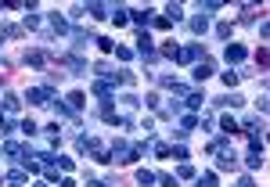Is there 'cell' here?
Wrapping results in <instances>:
<instances>
[{"label": "cell", "mask_w": 270, "mask_h": 187, "mask_svg": "<svg viewBox=\"0 0 270 187\" xmlns=\"http://www.w3.org/2000/svg\"><path fill=\"white\" fill-rule=\"evenodd\" d=\"M51 29H54V32H72V29H69V22H65L61 15H51Z\"/></svg>", "instance_id": "obj_29"}, {"label": "cell", "mask_w": 270, "mask_h": 187, "mask_svg": "<svg viewBox=\"0 0 270 187\" xmlns=\"http://www.w3.org/2000/svg\"><path fill=\"white\" fill-rule=\"evenodd\" d=\"M0 104H4V111H8V116H15V111L22 108V101H18L15 94H4V97H0Z\"/></svg>", "instance_id": "obj_23"}, {"label": "cell", "mask_w": 270, "mask_h": 187, "mask_svg": "<svg viewBox=\"0 0 270 187\" xmlns=\"http://www.w3.org/2000/svg\"><path fill=\"white\" fill-rule=\"evenodd\" d=\"M213 72H216V68H213V61H209V58H202V61L195 65V72H191V80H195V83H206Z\"/></svg>", "instance_id": "obj_8"}, {"label": "cell", "mask_w": 270, "mask_h": 187, "mask_svg": "<svg viewBox=\"0 0 270 187\" xmlns=\"http://www.w3.org/2000/svg\"><path fill=\"white\" fill-rule=\"evenodd\" d=\"M58 166H61L65 173H72V169H76V162H72V159H65V155H58Z\"/></svg>", "instance_id": "obj_44"}, {"label": "cell", "mask_w": 270, "mask_h": 187, "mask_svg": "<svg viewBox=\"0 0 270 187\" xmlns=\"http://www.w3.org/2000/svg\"><path fill=\"white\" fill-rule=\"evenodd\" d=\"M25 101H29V104H51L54 94H51V87H29V90H25Z\"/></svg>", "instance_id": "obj_4"}, {"label": "cell", "mask_w": 270, "mask_h": 187, "mask_svg": "<svg viewBox=\"0 0 270 187\" xmlns=\"http://www.w3.org/2000/svg\"><path fill=\"white\" fill-rule=\"evenodd\" d=\"M238 80H242V72H223V87H227V90H234Z\"/></svg>", "instance_id": "obj_31"}, {"label": "cell", "mask_w": 270, "mask_h": 187, "mask_svg": "<svg viewBox=\"0 0 270 187\" xmlns=\"http://www.w3.org/2000/svg\"><path fill=\"white\" fill-rule=\"evenodd\" d=\"M155 180H159V183H162V187H177V176H170V173H159V176H155Z\"/></svg>", "instance_id": "obj_40"}, {"label": "cell", "mask_w": 270, "mask_h": 187, "mask_svg": "<svg viewBox=\"0 0 270 187\" xmlns=\"http://www.w3.org/2000/svg\"><path fill=\"white\" fill-rule=\"evenodd\" d=\"M137 54H141L144 61H151V58L159 54V47L151 44V36H148V32H141V36H137Z\"/></svg>", "instance_id": "obj_5"}, {"label": "cell", "mask_w": 270, "mask_h": 187, "mask_svg": "<svg viewBox=\"0 0 270 187\" xmlns=\"http://www.w3.org/2000/svg\"><path fill=\"white\" fill-rule=\"evenodd\" d=\"M202 101H206V97H202L198 90H187V94H184V104H187L191 111H198V108H202Z\"/></svg>", "instance_id": "obj_18"}, {"label": "cell", "mask_w": 270, "mask_h": 187, "mask_svg": "<svg viewBox=\"0 0 270 187\" xmlns=\"http://www.w3.org/2000/svg\"><path fill=\"white\" fill-rule=\"evenodd\" d=\"M263 126H266V123H263V116H259V119H245L238 130H242V133H249V137H259V133H263Z\"/></svg>", "instance_id": "obj_10"}, {"label": "cell", "mask_w": 270, "mask_h": 187, "mask_svg": "<svg viewBox=\"0 0 270 187\" xmlns=\"http://www.w3.org/2000/svg\"><path fill=\"white\" fill-rule=\"evenodd\" d=\"M58 187H76V180H72V176H65V180H58Z\"/></svg>", "instance_id": "obj_48"}, {"label": "cell", "mask_w": 270, "mask_h": 187, "mask_svg": "<svg viewBox=\"0 0 270 187\" xmlns=\"http://www.w3.org/2000/svg\"><path fill=\"white\" fill-rule=\"evenodd\" d=\"M130 18H133V25H141V29H144V25L151 22V11H148V8H144V11H130Z\"/></svg>", "instance_id": "obj_26"}, {"label": "cell", "mask_w": 270, "mask_h": 187, "mask_svg": "<svg viewBox=\"0 0 270 187\" xmlns=\"http://www.w3.org/2000/svg\"><path fill=\"white\" fill-rule=\"evenodd\" d=\"M22 29H40V15H25L22 18Z\"/></svg>", "instance_id": "obj_36"}, {"label": "cell", "mask_w": 270, "mask_h": 187, "mask_svg": "<svg viewBox=\"0 0 270 187\" xmlns=\"http://www.w3.org/2000/svg\"><path fill=\"white\" fill-rule=\"evenodd\" d=\"M25 61H29L32 68H44V65H47V51H25Z\"/></svg>", "instance_id": "obj_14"}, {"label": "cell", "mask_w": 270, "mask_h": 187, "mask_svg": "<svg viewBox=\"0 0 270 187\" xmlns=\"http://www.w3.org/2000/svg\"><path fill=\"white\" fill-rule=\"evenodd\" d=\"M94 44H97L105 54H112V51H115V40H108V36H101V40H94Z\"/></svg>", "instance_id": "obj_38"}, {"label": "cell", "mask_w": 270, "mask_h": 187, "mask_svg": "<svg viewBox=\"0 0 270 187\" xmlns=\"http://www.w3.org/2000/svg\"><path fill=\"white\" fill-rule=\"evenodd\" d=\"M166 18H170V22H180V18H184V8H180V4H170V8H166Z\"/></svg>", "instance_id": "obj_34"}, {"label": "cell", "mask_w": 270, "mask_h": 187, "mask_svg": "<svg viewBox=\"0 0 270 187\" xmlns=\"http://www.w3.org/2000/svg\"><path fill=\"white\" fill-rule=\"evenodd\" d=\"M94 97H101L105 104H108V101H115V90H112V83H105V80H101V83H94Z\"/></svg>", "instance_id": "obj_12"}, {"label": "cell", "mask_w": 270, "mask_h": 187, "mask_svg": "<svg viewBox=\"0 0 270 187\" xmlns=\"http://www.w3.org/2000/svg\"><path fill=\"white\" fill-rule=\"evenodd\" d=\"M151 25H155V29H170V25H173V22H170V18H166V15H159V18H151Z\"/></svg>", "instance_id": "obj_43"}, {"label": "cell", "mask_w": 270, "mask_h": 187, "mask_svg": "<svg viewBox=\"0 0 270 187\" xmlns=\"http://www.w3.org/2000/svg\"><path fill=\"white\" fill-rule=\"evenodd\" d=\"M32 187H51V183H47V180H40V183H32Z\"/></svg>", "instance_id": "obj_51"}, {"label": "cell", "mask_w": 270, "mask_h": 187, "mask_svg": "<svg viewBox=\"0 0 270 187\" xmlns=\"http://www.w3.org/2000/svg\"><path fill=\"white\" fill-rule=\"evenodd\" d=\"M216 104H220V108H227V104H230V108H242L245 97H242V94H227V97H216Z\"/></svg>", "instance_id": "obj_22"}, {"label": "cell", "mask_w": 270, "mask_h": 187, "mask_svg": "<svg viewBox=\"0 0 270 187\" xmlns=\"http://www.w3.org/2000/svg\"><path fill=\"white\" fill-rule=\"evenodd\" d=\"M18 130H22L25 137H36V133H40V126H36L32 119H25V123H18Z\"/></svg>", "instance_id": "obj_33"}, {"label": "cell", "mask_w": 270, "mask_h": 187, "mask_svg": "<svg viewBox=\"0 0 270 187\" xmlns=\"http://www.w3.org/2000/svg\"><path fill=\"white\" fill-rule=\"evenodd\" d=\"M108 18H112L115 25H126V22H130V11H126V8H112V15H108Z\"/></svg>", "instance_id": "obj_24"}, {"label": "cell", "mask_w": 270, "mask_h": 187, "mask_svg": "<svg viewBox=\"0 0 270 187\" xmlns=\"http://www.w3.org/2000/svg\"><path fill=\"white\" fill-rule=\"evenodd\" d=\"M198 58H206V47L202 44H187V47H177L173 51V61L177 65H191V61H198Z\"/></svg>", "instance_id": "obj_3"}, {"label": "cell", "mask_w": 270, "mask_h": 187, "mask_svg": "<svg viewBox=\"0 0 270 187\" xmlns=\"http://www.w3.org/2000/svg\"><path fill=\"white\" fill-rule=\"evenodd\" d=\"M141 104H148L151 111H162V97H159V94H144V101H141Z\"/></svg>", "instance_id": "obj_27"}, {"label": "cell", "mask_w": 270, "mask_h": 187, "mask_svg": "<svg viewBox=\"0 0 270 187\" xmlns=\"http://www.w3.org/2000/svg\"><path fill=\"white\" fill-rule=\"evenodd\" d=\"M4 183H8V187H25L29 180H25V173H22V169H11V173L4 176Z\"/></svg>", "instance_id": "obj_17"}, {"label": "cell", "mask_w": 270, "mask_h": 187, "mask_svg": "<svg viewBox=\"0 0 270 187\" xmlns=\"http://www.w3.org/2000/svg\"><path fill=\"white\" fill-rule=\"evenodd\" d=\"M65 101H69V111H72V116H76V111H83V108H87V97H83L80 90H72V94H69Z\"/></svg>", "instance_id": "obj_11"}, {"label": "cell", "mask_w": 270, "mask_h": 187, "mask_svg": "<svg viewBox=\"0 0 270 187\" xmlns=\"http://www.w3.org/2000/svg\"><path fill=\"white\" fill-rule=\"evenodd\" d=\"M137 155H133V144H126V140H115L112 147H108V162H119V166H130Z\"/></svg>", "instance_id": "obj_2"}, {"label": "cell", "mask_w": 270, "mask_h": 187, "mask_svg": "<svg viewBox=\"0 0 270 187\" xmlns=\"http://www.w3.org/2000/svg\"><path fill=\"white\" fill-rule=\"evenodd\" d=\"M72 40H76V51H83L87 44H94V36H90V32H83V29H72Z\"/></svg>", "instance_id": "obj_20"}, {"label": "cell", "mask_w": 270, "mask_h": 187, "mask_svg": "<svg viewBox=\"0 0 270 187\" xmlns=\"http://www.w3.org/2000/svg\"><path fill=\"white\" fill-rule=\"evenodd\" d=\"M51 108H54V116H58V119H72V111H69V104H61L58 97L51 101Z\"/></svg>", "instance_id": "obj_28"}, {"label": "cell", "mask_w": 270, "mask_h": 187, "mask_svg": "<svg viewBox=\"0 0 270 187\" xmlns=\"http://www.w3.org/2000/svg\"><path fill=\"white\" fill-rule=\"evenodd\" d=\"M119 108L126 111V119H130V111L141 108V97H137V94H123V97H119ZM123 111H119V116H123Z\"/></svg>", "instance_id": "obj_9"}, {"label": "cell", "mask_w": 270, "mask_h": 187, "mask_svg": "<svg viewBox=\"0 0 270 187\" xmlns=\"http://www.w3.org/2000/svg\"><path fill=\"white\" fill-rule=\"evenodd\" d=\"M0 36H22V29H18V25H4V29H0Z\"/></svg>", "instance_id": "obj_46"}, {"label": "cell", "mask_w": 270, "mask_h": 187, "mask_svg": "<svg viewBox=\"0 0 270 187\" xmlns=\"http://www.w3.org/2000/svg\"><path fill=\"white\" fill-rule=\"evenodd\" d=\"M115 58H119V61H130L133 51H130V47H115Z\"/></svg>", "instance_id": "obj_42"}, {"label": "cell", "mask_w": 270, "mask_h": 187, "mask_svg": "<svg viewBox=\"0 0 270 187\" xmlns=\"http://www.w3.org/2000/svg\"><path fill=\"white\" fill-rule=\"evenodd\" d=\"M220 133H223V137H234V133H242V130H238V123L230 119V116H223V119H220Z\"/></svg>", "instance_id": "obj_21"}, {"label": "cell", "mask_w": 270, "mask_h": 187, "mask_svg": "<svg viewBox=\"0 0 270 187\" xmlns=\"http://www.w3.org/2000/svg\"><path fill=\"white\" fill-rule=\"evenodd\" d=\"M170 159H180V162H187V147H173V152H170Z\"/></svg>", "instance_id": "obj_45"}, {"label": "cell", "mask_w": 270, "mask_h": 187, "mask_svg": "<svg viewBox=\"0 0 270 187\" xmlns=\"http://www.w3.org/2000/svg\"><path fill=\"white\" fill-rule=\"evenodd\" d=\"M61 65L72 72V76H87V61H83V58H76V54H65Z\"/></svg>", "instance_id": "obj_7"}, {"label": "cell", "mask_w": 270, "mask_h": 187, "mask_svg": "<svg viewBox=\"0 0 270 187\" xmlns=\"http://www.w3.org/2000/svg\"><path fill=\"white\" fill-rule=\"evenodd\" d=\"M223 58H227V65H242V61L249 58V51H245L242 44H227V51H223Z\"/></svg>", "instance_id": "obj_6"}, {"label": "cell", "mask_w": 270, "mask_h": 187, "mask_svg": "<svg viewBox=\"0 0 270 187\" xmlns=\"http://www.w3.org/2000/svg\"><path fill=\"white\" fill-rule=\"evenodd\" d=\"M151 152H155L159 159H170V147H166L162 140H155V137H151Z\"/></svg>", "instance_id": "obj_32"}, {"label": "cell", "mask_w": 270, "mask_h": 187, "mask_svg": "<svg viewBox=\"0 0 270 187\" xmlns=\"http://www.w3.org/2000/svg\"><path fill=\"white\" fill-rule=\"evenodd\" d=\"M155 183V173L151 169H137V187H151Z\"/></svg>", "instance_id": "obj_25"}, {"label": "cell", "mask_w": 270, "mask_h": 187, "mask_svg": "<svg viewBox=\"0 0 270 187\" xmlns=\"http://www.w3.org/2000/svg\"><path fill=\"white\" fill-rule=\"evenodd\" d=\"M177 176H180V180H195V166H191V162H180Z\"/></svg>", "instance_id": "obj_30"}, {"label": "cell", "mask_w": 270, "mask_h": 187, "mask_svg": "<svg viewBox=\"0 0 270 187\" xmlns=\"http://www.w3.org/2000/svg\"><path fill=\"white\" fill-rule=\"evenodd\" d=\"M238 187H256V183H252V176H242V183H238Z\"/></svg>", "instance_id": "obj_49"}, {"label": "cell", "mask_w": 270, "mask_h": 187, "mask_svg": "<svg viewBox=\"0 0 270 187\" xmlns=\"http://www.w3.org/2000/svg\"><path fill=\"white\" fill-rule=\"evenodd\" d=\"M198 187H216V173H206V176H195Z\"/></svg>", "instance_id": "obj_39"}, {"label": "cell", "mask_w": 270, "mask_h": 187, "mask_svg": "<svg viewBox=\"0 0 270 187\" xmlns=\"http://www.w3.org/2000/svg\"><path fill=\"white\" fill-rule=\"evenodd\" d=\"M0 183H4V176H0Z\"/></svg>", "instance_id": "obj_52"}, {"label": "cell", "mask_w": 270, "mask_h": 187, "mask_svg": "<svg viewBox=\"0 0 270 187\" xmlns=\"http://www.w3.org/2000/svg\"><path fill=\"white\" fill-rule=\"evenodd\" d=\"M263 166V147H249V155H245V169H259Z\"/></svg>", "instance_id": "obj_13"}, {"label": "cell", "mask_w": 270, "mask_h": 187, "mask_svg": "<svg viewBox=\"0 0 270 187\" xmlns=\"http://www.w3.org/2000/svg\"><path fill=\"white\" fill-rule=\"evenodd\" d=\"M15 130H18V123H15V119H8V116L0 119V133H4V137H8V133H15Z\"/></svg>", "instance_id": "obj_35"}, {"label": "cell", "mask_w": 270, "mask_h": 187, "mask_svg": "<svg viewBox=\"0 0 270 187\" xmlns=\"http://www.w3.org/2000/svg\"><path fill=\"white\" fill-rule=\"evenodd\" d=\"M87 8V15H94V18H108L112 15V4H83Z\"/></svg>", "instance_id": "obj_16"}, {"label": "cell", "mask_w": 270, "mask_h": 187, "mask_svg": "<svg viewBox=\"0 0 270 187\" xmlns=\"http://www.w3.org/2000/svg\"><path fill=\"white\" fill-rule=\"evenodd\" d=\"M220 8H223L220 0H206V4H202V11H206V15H213V11H220Z\"/></svg>", "instance_id": "obj_41"}, {"label": "cell", "mask_w": 270, "mask_h": 187, "mask_svg": "<svg viewBox=\"0 0 270 187\" xmlns=\"http://www.w3.org/2000/svg\"><path fill=\"white\" fill-rule=\"evenodd\" d=\"M230 29H234L230 22H220V25H216V36H220V40H230Z\"/></svg>", "instance_id": "obj_37"}, {"label": "cell", "mask_w": 270, "mask_h": 187, "mask_svg": "<svg viewBox=\"0 0 270 187\" xmlns=\"http://www.w3.org/2000/svg\"><path fill=\"white\" fill-rule=\"evenodd\" d=\"M209 155H216V169H238L234 147L223 144V140H213V144H209Z\"/></svg>", "instance_id": "obj_1"}, {"label": "cell", "mask_w": 270, "mask_h": 187, "mask_svg": "<svg viewBox=\"0 0 270 187\" xmlns=\"http://www.w3.org/2000/svg\"><path fill=\"white\" fill-rule=\"evenodd\" d=\"M83 187H108V183H101V180H87Z\"/></svg>", "instance_id": "obj_50"}, {"label": "cell", "mask_w": 270, "mask_h": 187, "mask_svg": "<svg viewBox=\"0 0 270 187\" xmlns=\"http://www.w3.org/2000/svg\"><path fill=\"white\" fill-rule=\"evenodd\" d=\"M44 180H47V183H54V180H58V169H54V166H51V169H44Z\"/></svg>", "instance_id": "obj_47"}, {"label": "cell", "mask_w": 270, "mask_h": 187, "mask_svg": "<svg viewBox=\"0 0 270 187\" xmlns=\"http://www.w3.org/2000/svg\"><path fill=\"white\" fill-rule=\"evenodd\" d=\"M191 130H198V116L184 111V116H180V133H191Z\"/></svg>", "instance_id": "obj_19"}, {"label": "cell", "mask_w": 270, "mask_h": 187, "mask_svg": "<svg viewBox=\"0 0 270 187\" xmlns=\"http://www.w3.org/2000/svg\"><path fill=\"white\" fill-rule=\"evenodd\" d=\"M187 25H191V32H195V36H202V32L209 29V15H195V18L187 22Z\"/></svg>", "instance_id": "obj_15"}]
</instances>
